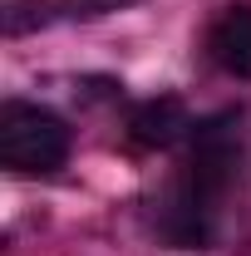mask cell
Instances as JSON below:
<instances>
[{
	"label": "cell",
	"instance_id": "obj_1",
	"mask_svg": "<svg viewBox=\"0 0 251 256\" xmlns=\"http://www.w3.org/2000/svg\"><path fill=\"white\" fill-rule=\"evenodd\" d=\"M69 158V128L60 114L40 104H5L0 108V162L10 172H60Z\"/></svg>",
	"mask_w": 251,
	"mask_h": 256
},
{
	"label": "cell",
	"instance_id": "obj_2",
	"mask_svg": "<svg viewBox=\"0 0 251 256\" xmlns=\"http://www.w3.org/2000/svg\"><path fill=\"white\" fill-rule=\"evenodd\" d=\"M236 124H242L236 108L192 124V153H188V162H182L178 188L192 192V197L207 202V207H217L222 192L232 188V178H236V162H242V133H236Z\"/></svg>",
	"mask_w": 251,
	"mask_h": 256
},
{
	"label": "cell",
	"instance_id": "obj_3",
	"mask_svg": "<svg viewBox=\"0 0 251 256\" xmlns=\"http://www.w3.org/2000/svg\"><path fill=\"white\" fill-rule=\"evenodd\" d=\"M182 133H192V118H188V104H182L178 94L148 98V104H138L133 118H128L133 148H172Z\"/></svg>",
	"mask_w": 251,
	"mask_h": 256
},
{
	"label": "cell",
	"instance_id": "obj_4",
	"mask_svg": "<svg viewBox=\"0 0 251 256\" xmlns=\"http://www.w3.org/2000/svg\"><path fill=\"white\" fill-rule=\"evenodd\" d=\"M207 50L226 74L251 79V5H226L222 10L212 34H207Z\"/></svg>",
	"mask_w": 251,
	"mask_h": 256
},
{
	"label": "cell",
	"instance_id": "obj_5",
	"mask_svg": "<svg viewBox=\"0 0 251 256\" xmlns=\"http://www.w3.org/2000/svg\"><path fill=\"white\" fill-rule=\"evenodd\" d=\"M133 0H60L54 10H60L64 20H94V15H108V10H124Z\"/></svg>",
	"mask_w": 251,
	"mask_h": 256
}]
</instances>
